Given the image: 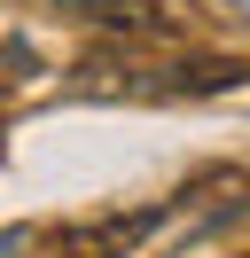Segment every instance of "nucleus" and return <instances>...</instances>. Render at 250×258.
Returning a JSON list of instances; mask_svg holds the SVG:
<instances>
[{
  "instance_id": "1",
  "label": "nucleus",
  "mask_w": 250,
  "mask_h": 258,
  "mask_svg": "<svg viewBox=\"0 0 250 258\" xmlns=\"http://www.w3.org/2000/svg\"><path fill=\"white\" fill-rule=\"evenodd\" d=\"M227 86H250V63H234V55L133 63V55H117V47H94L86 63L71 71V94H102V102H203V94H227Z\"/></svg>"
},
{
  "instance_id": "2",
  "label": "nucleus",
  "mask_w": 250,
  "mask_h": 258,
  "mask_svg": "<svg viewBox=\"0 0 250 258\" xmlns=\"http://www.w3.org/2000/svg\"><path fill=\"white\" fill-rule=\"evenodd\" d=\"M55 8L94 24V32H117V39H180L188 32L180 8H156V0H55Z\"/></svg>"
}]
</instances>
